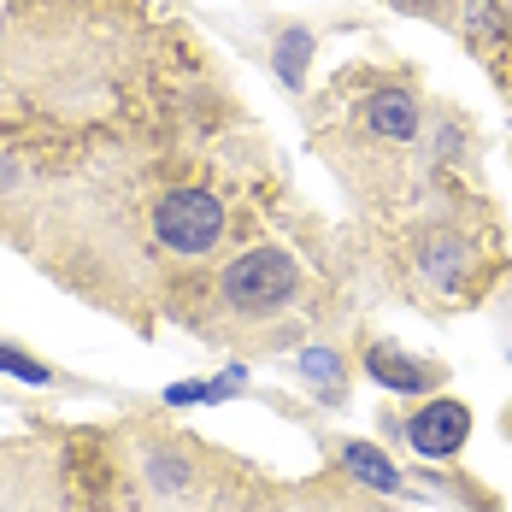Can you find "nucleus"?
<instances>
[{"mask_svg":"<svg viewBox=\"0 0 512 512\" xmlns=\"http://www.w3.org/2000/svg\"><path fill=\"white\" fill-rule=\"evenodd\" d=\"M307 53H312V36H307V30H283L277 65H283V83H289V89H301V65H307Z\"/></svg>","mask_w":512,"mask_h":512,"instance_id":"0eeeda50","label":"nucleus"},{"mask_svg":"<svg viewBox=\"0 0 512 512\" xmlns=\"http://www.w3.org/2000/svg\"><path fill=\"white\" fill-rule=\"evenodd\" d=\"M154 236L183 259H201L218 248L224 236V206L212 201L206 189H171L165 201L154 206Z\"/></svg>","mask_w":512,"mask_h":512,"instance_id":"f03ea898","label":"nucleus"},{"mask_svg":"<svg viewBox=\"0 0 512 512\" xmlns=\"http://www.w3.org/2000/svg\"><path fill=\"white\" fill-rule=\"evenodd\" d=\"M218 289H224V301H230L236 312L265 318V312L289 307V301L301 295V271H295V259L277 254V248H254V254H242V259L224 265Z\"/></svg>","mask_w":512,"mask_h":512,"instance_id":"f257e3e1","label":"nucleus"},{"mask_svg":"<svg viewBox=\"0 0 512 512\" xmlns=\"http://www.w3.org/2000/svg\"><path fill=\"white\" fill-rule=\"evenodd\" d=\"M348 512H383V507H371V501H365V507H348Z\"/></svg>","mask_w":512,"mask_h":512,"instance_id":"9b49d317","label":"nucleus"},{"mask_svg":"<svg viewBox=\"0 0 512 512\" xmlns=\"http://www.w3.org/2000/svg\"><path fill=\"white\" fill-rule=\"evenodd\" d=\"M301 371H307L312 383H336V377H342V359L336 354H307L301 359Z\"/></svg>","mask_w":512,"mask_h":512,"instance_id":"1a4fd4ad","label":"nucleus"},{"mask_svg":"<svg viewBox=\"0 0 512 512\" xmlns=\"http://www.w3.org/2000/svg\"><path fill=\"white\" fill-rule=\"evenodd\" d=\"M465 436H471V412L460 401H430V407H418L407 418V442L424 454V460H448V454H460Z\"/></svg>","mask_w":512,"mask_h":512,"instance_id":"7ed1b4c3","label":"nucleus"},{"mask_svg":"<svg viewBox=\"0 0 512 512\" xmlns=\"http://www.w3.org/2000/svg\"><path fill=\"white\" fill-rule=\"evenodd\" d=\"M389 6H401V12H442V0H389Z\"/></svg>","mask_w":512,"mask_h":512,"instance_id":"9d476101","label":"nucleus"},{"mask_svg":"<svg viewBox=\"0 0 512 512\" xmlns=\"http://www.w3.org/2000/svg\"><path fill=\"white\" fill-rule=\"evenodd\" d=\"M365 124L383 136V142H412L418 136V101L401 95V89H383L365 101Z\"/></svg>","mask_w":512,"mask_h":512,"instance_id":"20e7f679","label":"nucleus"},{"mask_svg":"<svg viewBox=\"0 0 512 512\" xmlns=\"http://www.w3.org/2000/svg\"><path fill=\"white\" fill-rule=\"evenodd\" d=\"M342 465L354 471L359 483L383 489V495H395V489H401V471H395V460H389L383 448H371V442H348V448H342Z\"/></svg>","mask_w":512,"mask_h":512,"instance_id":"423d86ee","label":"nucleus"},{"mask_svg":"<svg viewBox=\"0 0 512 512\" xmlns=\"http://www.w3.org/2000/svg\"><path fill=\"white\" fill-rule=\"evenodd\" d=\"M0 371L18 377V383H48V365H36V359L18 354V348H0Z\"/></svg>","mask_w":512,"mask_h":512,"instance_id":"6e6552de","label":"nucleus"},{"mask_svg":"<svg viewBox=\"0 0 512 512\" xmlns=\"http://www.w3.org/2000/svg\"><path fill=\"white\" fill-rule=\"evenodd\" d=\"M365 365H371V377H377V383H389V389H401V395H418V389H430V383H436V371H430L424 359H407L401 348H383V342L365 354Z\"/></svg>","mask_w":512,"mask_h":512,"instance_id":"39448f33","label":"nucleus"}]
</instances>
